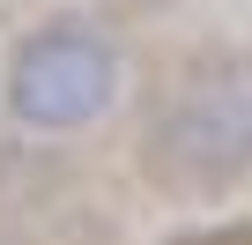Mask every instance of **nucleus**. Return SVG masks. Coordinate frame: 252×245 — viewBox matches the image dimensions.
<instances>
[{
  "label": "nucleus",
  "instance_id": "1",
  "mask_svg": "<svg viewBox=\"0 0 252 245\" xmlns=\"http://www.w3.org/2000/svg\"><path fill=\"white\" fill-rule=\"evenodd\" d=\"M111 97H119V52L82 23H52L23 37V52L8 60V111L37 134L89 127L111 111Z\"/></svg>",
  "mask_w": 252,
  "mask_h": 245
},
{
  "label": "nucleus",
  "instance_id": "2",
  "mask_svg": "<svg viewBox=\"0 0 252 245\" xmlns=\"http://www.w3.org/2000/svg\"><path fill=\"white\" fill-rule=\"evenodd\" d=\"M156 149H163V171L178 178H230L252 164V82L245 74H215V82H193L156 127Z\"/></svg>",
  "mask_w": 252,
  "mask_h": 245
}]
</instances>
